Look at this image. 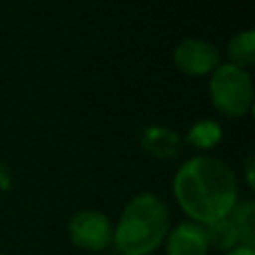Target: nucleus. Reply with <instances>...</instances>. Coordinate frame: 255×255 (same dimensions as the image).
<instances>
[{
  "mask_svg": "<svg viewBox=\"0 0 255 255\" xmlns=\"http://www.w3.org/2000/svg\"><path fill=\"white\" fill-rule=\"evenodd\" d=\"M245 171H247V183H249V187H253V157L247 159V163H245Z\"/></svg>",
  "mask_w": 255,
  "mask_h": 255,
  "instance_id": "nucleus-13",
  "label": "nucleus"
},
{
  "mask_svg": "<svg viewBox=\"0 0 255 255\" xmlns=\"http://www.w3.org/2000/svg\"><path fill=\"white\" fill-rule=\"evenodd\" d=\"M141 145L147 153L155 157H171L179 149V135L167 128H147L141 137Z\"/></svg>",
  "mask_w": 255,
  "mask_h": 255,
  "instance_id": "nucleus-7",
  "label": "nucleus"
},
{
  "mask_svg": "<svg viewBox=\"0 0 255 255\" xmlns=\"http://www.w3.org/2000/svg\"><path fill=\"white\" fill-rule=\"evenodd\" d=\"M227 56H229V64L237 66V68H249L255 64V32L253 30H243L239 34H235L229 40L227 46Z\"/></svg>",
  "mask_w": 255,
  "mask_h": 255,
  "instance_id": "nucleus-9",
  "label": "nucleus"
},
{
  "mask_svg": "<svg viewBox=\"0 0 255 255\" xmlns=\"http://www.w3.org/2000/svg\"><path fill=\"white\" fill-rule=\"evenodd\" d=\"M0 255H2V253H0Z\"/></svg>",
  "mask_w": 255,
  "mask_h": 255,
  "instance_id": "nucleus-14",
  "label": "nucleus"
},
{
  "mask_svg": "<svg viewBox=\"0 0 255 255\" xmlns=\"http://www.w3.org/2000/svg\"><path fill=\"white\" fill-rule=\"evenodd\" d=\"M205 233H207V241H209V247H215L219 251H229L231 247L239 245V237H237V231L231 223L229 217H221V219H215L211 223L205 225Z\"/></svg>",
  "mask_w": 255,
  "mask_h": 255,
  "instance_id": "nucleus-10",
  "label": "nucleus"
},
{
  "mask_svg": "<svg viewBox=\"0 0 255 255\" xmlns=\"http://www.w3.org/2000/svg\"><path fill=\"white\" fill-rule=\"evenodd\" d=\"M219 139H221V126L211 120L195 122L189 128L187 137H185L187 143H191L193 147H199V149H211L213 145L219 143Z\"/></svg>",
  "mask_w": 255,
  "mask_h": 255,
  "instance_id": "nucleus-11",
  "label": "nucleus"
},
{
  "mask_svg": "<svg viewBox=\"0 0 255 255\" xmlns=\"http://www.w3.org/2000/svg\"><path fill=\"white\" fill-rule=\"evenodd\" d=\"M70 241L84 251H104L114 241V225L106 213L82 209L68 223Z\"/></svg>",
  "mask_w": 255,
  "mask_h": 255,
  "instance_id": "nucleus-4",
  "label": "nucleus"
},
{
  "mask_svg": "<svg viewBox=\"0 0 255 255\" xmlns=\"http://www.w3.org/2000/svg\"><path fill=\"white\" fill-rule=\"evenodd\" d=\"M225 255H255V247H251V245H235V247H231L229 251H225Z\"/></svg>",
  "mask_w": 255,
  "mask_h": 255,
  "instance_id": "nucleus-12",
  "label": "nucleus"
},
{
  "mask_svg": "<svg viewBox=\"0 0 255 255\" xmlns=\"http://www.w3.org/2000/svg\"><path fill=\"white\" fill-rule=\"evenodd\" d=\"M169 231V211L153 193L135 195L114 227V245L122 255H151Z\"/></svg>",
  "mask_w": 255,
  "mask_h": 255,
  "instance_id": "nucleus-2",
  "label": "nucleus"
},
{
  "mask_svg": "<svg viewBox=\"0 0 255 255\" xmlns=\"http://www.w3.org/2000/svg\"><path fill=\"white\" fill-rule=\"evenodd\" d=\"M173 64L187 76H207L219 64V50L201 38H185L173 50Z\"/></svg>",
  "mask_w": 255,
  "mask_h": 255,
  "instance_id": "nucleus-5",
  "label": "nucleus"
},
{
  "mask_svg": "<svg viewBox=\"0 0 255 255\" xmlns=\"http://www.w3.org/2000/svg\"><path fill=\"white\" fill-rule=\"evenodd\" d=\"M167 255H207L209 241L205 225L197 221H181L165 235Z\"/></svg>",
  "mask_w": 255,
  "mask_h": 255,
  "instance_id": "nucleus-6",
  "label": "nucleus"
},
{
  "mask_svg": "<svg viewBox=\"0 0 255 255\" xmlns=\"http://www.w3.org/2000/svg\"><path fill=\"white\" fill-rule=\"evenodd\" d=\"M227 217L231 219V223L237 231L239 243L255 247V203L251 199L237 201Z\"/></svg>",
  "mask_w": 255,
  "mask_h": 255,
  "instance_id": "nucleus-8",
  "label": "nucleus"
},
{
  "mask_svg": "<svg viewBox=\"0 0 255 255\" xmlns=\"http://www.w3.org/2000/svg\"><path fill=\"white\" fill-rule=\"evenodd\" d=\"M173 195L191 221L207 225L227 217L239 201L237 177L225 161L211 155H195L175 171Z\"/></svg>",
  "mask_w": 255,
  "mask_h": 255,
  "instance_id": "nucleus-1",
  "label": "nucleus"
},
{
  "mask_svg": "<svg viewBox=\"0 0 255 255\" xmlns=\"http://www.w3.org/2000/svg\"><path fill=\"white\" fill-rule=\"evenodd\" d=\"M209 76V96L217 112L223 116L239 118L251 110L253 82L247 70L227 62L219 64Z\"/></svg>",
  "mask_w": 255,
  "mask_h": 255,
  "instance_id": "nucleus-3",
  "label": "nucleus"
}]
</instances>
